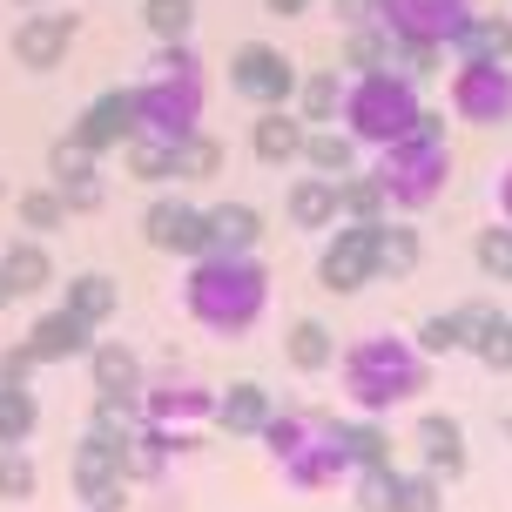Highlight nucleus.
Here are the masks:
<instances>
[{
  "label": "nucleus",
  "instance_id": "obj_1",
  "mask_svg": "<svg viewBox=\"0 0 512 512\" xmlns=\"http://www.w3.org/2000/svg\"><path fill=\"white\" fill-rule=\"evenodd\" d=\"M182 310L209 337H250L263 324V310H270V270H263V256H230V250L196 256L189 277H182Z\"/></svg>",
  "mask_w": 512,
  "mask_h": 512
},
{
  "label": "nucleus",
  "instance_id": "obj_2",
  "mask_svg": "<svg viewBox=\"0 0 512 512\" xmlns=\"http://www.w3.org/2000/svg\"><path fill=\"white\" fill-rule=\"evenodd\" d=\"M337 378H344V398H351L364 418H384V411L425 398L432 358L398 331H371V337H358V344L337 351Z\"/></svg>",
  "mask_w": 512,
  "mask_h": 512
},
{
  "label": "nucleus",
  "instance_id": "obj_3",
  "mask_svg": "<svg viewBox=\"0 0 512 512\" xmlns=\"http://www.w3.org/2000/svg\"><path fill=\"white\" fill-rule=\"evenodd\" d=\"M263 452L277 459L283 486L290 492H337L351 479V452H344V418H324V411H297L277 405L270 425H263Z\"/></svg>",
  "mask_w": 512,
  "mask_h": 512
},
{
  "label": "nucleus",
  "instance_id": "obj_4",
  "mask_svg": "<svg viewBox=\"0 0 512 512\" xmlns=\"http://www.w3.org/2000/svg\"><path fill=\"white\" fill-rule=\"evenodd\" d=\"M209 108V81H203V54L189 41H155V61L142 88H135V128L142 135H162V142H182L203 128Z\"/></svg>",
  "mask_w": 512,
  "mask_h": 512
},
{
  "label": "nucleus",
  "instance_id": "obj_5",
  "mask_svg": "<svg viewBox=\"0 0 512 512\" xmlns=\"http://www.w3.org/2000/svg\"><path fill=\"white\" fill-rule=\"evenodd\" d=\"M371 176L384 182V203L391 216H425V209L452 189V149H445V115L425 108V122L398 135V142H384L378 149V169Z\"/></svg>",
  "mask_w": 512,
  "mask_h": 512
},
{
  "label": "nucleus",
  "instance_id": "obj_6",
  "mask_svg": "<svg viewBox=\"0 0 512 512\" xmlns=\"http://www.w3.org/2000/svg\"><path fill=\"white\" fill-rule=\"evenodd\" d=\"M418 122H425V95H418V81H411L405 68H371V75H351L337 128H344L358 149H384V142L411 135Z\"/></svg>",
  "mask_w": 512,
  "mask_h": 512
},
{
  "label": "nucleus",
  "instance_id": "obj_7",
  "mask_svg": "<svg viewBox=\"0 0 512 512\" xmlns=\"http://www.w3.org/2000/svg\"><path fill=\"white\" fill-rule=\"evenodd\" d=\"M445 88H452V115H459L465 128H506L512 122V61L465 54Z\"/></svg>",
  "mask_w": 512,
  "mask_h": 512
},
{
  "label": "nucleus",
  "instance_id": "obj_8",
  "mask_svg": "<svg viewBox=\"0 0 512 512\" xmlns=\"http://www.w3.org/2000/svg\"><path fill=\"white\" fill-rule=\"evenodd\" d=\"M68 479H75V499L81 512H128V445L115 438H81L75 445V465H68Z\"/></svg>",
  "mask_w": 512,
  "mask_h": 512
},
{
  "label": "nucleus",
  "instance_id": "obj_9",
  "mask_svg": "<svg viewBox=\"0 0 512 512\" xmlns=\"http://www.w3.org/2000/svg\"><path fill=\"white\" fill-rule=\"evenodd\" d=\"M317 283L331 297H358L364 283H378V223H337V230H324Z\"/></svg>",
  "mask_w": 512,
  "mask_h": 512
},
{
  "label": "nucleus",
  "instance_id": "obj_10",
  "mask_svg": "<svg viewBox=\"0 0 512 512\" xmlns=\"http://www.w3.org/2000/svg\"><path fill=\"white\" fill-rule=\"evenodd\" d=\"M297 61L277 48V41H243L230 54V88L243 95L250 108H290L297 102Z\"/></svg>",
  "mask_w": 512,
  "mask_h": 512
},
{
  "label": "nucleus",
  "instance_id": "obj_11",
  "mask_svg": "<svg viewBox=\"0 0 512 512\" xmlns=\"http://www.w3.org/2000/svg\"><path fill=\"white\" fill-rule=\"evenodd\" d=\"M472 14H479L472 0H378V27L391 41H432V48H452Z\"/></svg>",
  "mask_w": 512,
  "mask_h": 512
},
{
  "label": "nucleus",
  "instance_id": "obj_12",
  "mask_svg": "<svg viewBox=\"0 0 512 512\" xmlns=\"http://www.w3.org/2000/svg\"><path fill=\"white\" fill-rule=\"evenodd\" d=\"M75 34H81V14H48V7H27L21 27L7 34V48L21 61L27 75H54L68 54H75Z\"/></svg>",
  "mask_w": 512,
  "mask_h": 512
},
{
  "label": "nucleus",
  "instance_id": "obj_13",
  "mask_svg": "<svg viewBox=\"0 0 512 512\" xmlns=\"http://www.w3.org/2000/svg\"><path fill=\"white\" fill-rule=\"evenodd\" d=\"M142 243L162 256H182V263H196L209 256V223H203V203H189V196H155L142 209Z\"/></svg>",
  "mask_w": 512,
  "mask_h": 512
},
{
  "label": "nucleus",
  "instance_id": "obj_14",
  "mask_svg": "<svg viewBox=\"0 0 512 512\" xmlns=\"http://www.w3.org/2000/svg\"><path fill=\"white\" fill-rule=\"evenodd\" d=\"M203 432L196 425H135L128 438V486H162L176 459H196Z\"/></svg>",
  "mask_w": 512,
  "mask_h": 512
},
{
  "label": "nucleus",
  "instance_id": "obj_15",
  "mask_svg": "<svg viewBox=\"0 0 512 512\" xmlns=\"http://www.w3.org/2000/svg\"><path fill=\"white\" fill-rule=\"evenodd\" d=\"M135 418H142V425H203V418H216V391L196 384V378H182V371H162V378L142 384Z\"/></svg>",
  "mask_w": 512,
  "mask_h": 512
},
{
  "label": "nucleus",
  "instance_id": "obj_16",
  "mask_svg": "<svg viewBox=\"0 0 512 512\" xmlns=\"http://www.w3.org/2000/svg\"><path fill=\"white\" fill-rule=\"evenodd\" d=\"M75 135L81 149H95V155H108V149H122L128 135H135V88H102L95 102L75 115Z\"/></svg>",
  "mask_w": 512,
  "mask_h": 512
},
{
  "label": "nucleus",
  "instance_id": "obj_17",
  "mask_svg": "<svg viewBox=\"0 0 512 512\" xmlns=\"http://www.w3.org/2000/svg\"><path fill=\"white\" fill-rule=\"evenodd\" d=\"M27 344H34L41 364H75V358L95 351V324H81L68 304H54V310H41V317L27 324Z\"/></svg>",
  "mask_w": 512,
  "mask_h": 512
},
{
  "label": "nucleus",
  "instance_id": "obj_18",
  "mask_svg": "<svg viewBox=\"0 0 512 512\" xmlns=\"http://www.w3.org/2000/svg\"><path fill=\"white\" fill-rule=\"evenodd\" d=\"M283 216L297 223V230H310V236H324V230H337L344 223V196H337V176H297L290 189H283Z\"/></svg>",
  "mask_w": 512,
  "mask_h": 512
},
{
  "label": "nucleus",
  "instance_id": "obj_19",
  "mask_svg": "<svg viewBox=\"0 0 512 512\" xmlns=\"http://www.w3.org/2000/svg\"><path fill=\"white\" fill-rule=\"evenodd\" d=\"M270 411H277L270 384L236 378V384H223V391H216V432H223V438H263Z\"/></svg>",
  "mask_w": 512,
  "mask_h": 512
},
{
  "label": "nucleus",
  "instance_id": "obj_20",
  "mask_svg": "<svg viewBox=\"0 0 512 512\" xmlns=\"http://www.w3.org/2000/svg\"><path fill=\"white\" fill-rule=\"evenodd\" d=\"M411 438H418V459H425V472H432V479H445V486H452L465 465H472L459 418H445V411H425V418L411 425Z\"/></svg>",
  "mask_w": 512,
  "mask_h": 512
},
{
  "label": "nucleus",
  "instance_id": "obj_21",
  "mask_svg": "<svg viewBox=\"0 0 512 512\" xmlns=\"http://www.w3.org/2000/svg\"><path fill=\"white\" fill-rule=\"evenodd\" d=\"M81 364H88V378H95L102 398H142V384H149L142 351H135V344H115V337H95V351Z\"/></svg>",
  "mask_w": 512,
  "mask_h": 512
},
{
  "label": "nucleus",
  "instance_id": "obj_22",
  "mask_svg": "<svg viewBox=\"0 0 512 512\" xmlns=\"http://www.w3.org/2000/svg\"><path fill=\"white\" fill-rule=\"evenodd\" d=\"M250 155L263 169H290V162L304 155V115H297V108H256Z\"/></svg>",
  "mask_w": 512,
  "mask_h": 512
},
{
  "label": "nucleus",
  "instance_id": "obj_23",
  "mask_svg": "<svg viewBox=\"0 0 512 512\" xmlns=\"http://www.w3.org/2000/svg\"><path fill=\"white\" fill-rule=\"evenodd\" d=\"M209 250H230V256H256L263 250V209L256 203H209Z\"/></svg>",
  "mask_w": 512,
  "mask_h": 512
},
{
  "label": "nucleus",
  "instance_id": "obj_24",
  "mask_svg": "<svg viewBox=\"0 0 512 512\" xmlns=\"http://www.w3.org/2000/svg\"><path fill=\"white\" fill-rule=\"evenodd\" d=\"M0 277L14 283V297H48V283H54V256L41 236H14L7 250H0Z\"/></svg>",
  "mask_w": 512,
  "mask_h": 512
},
{
  "label": "nucleus",
  "instance_id": "obj_25",
  "mask_svg": "<svg viewBox=\"0 0 512 512\" xmlns=\"http://www.w3.org/2000/svg\"><path fill=\"white\" fill-rule=\"evenodd\" d=\"M283 358H290L297 378H324L337 364V337L324 331V317H297V324L283 331Z\"/></svg>",
  "mask_w": 512,
  "mask_h": 512
},
{
  "label": "nucleus",
  "instance_id": "obj_26",
  "mask_svg": "<svg viewBox=\"0 0 512 512\" xmlns=\"http://www.w3.org/2000/svg\"><path fill=\"white\" fill-rule=\"evenodd\" d=\"M61 304L75 310L81 324H95V331H102L108 317L122 310V283L108 277V270H81V277H68V283H61Z\"/></svg>",
  "mask_w": 512,
  "mask_h": 512
},
{
  "label": "nucleus",
  "instance_id": "obj_27",
  "mask_svg": "<svg viewBox=\"0 0 512 512\" xmlns=\"http://www.w3.org/2000/svg\"><path fill=\"white\" fill-rule=\"evenodd\" d=\"M344 88H351V75L344 68H317V75H297V115H304V128H324L344 115Z\"/></svg>",
  "mask_w": 512,
  "mask_h": 512
},
{
  "label": "nucleus",
  "instance_id": "obj_28",
  "mask_svg": "<svg viewBox=\"0 0 512 512\" xmlns=\"http://www.w3.org/2000/svg\"><path fill=\"white\" fill-rule=\"evenodd\" d=\"M122 169L135 182H149V189H162V182H176V142H162V135H142V128H135V135H128L122 149Z\"/></svg>",
  "mask_w": 512,
  "mask_h": 512
},
{
  "label": "nucleus",
  "instance_id": "obj_29",
  "mask_svg": "<svg viewBox=\"0 0 512 512\" xmlns=\"http://www.w3.org/2000/svg\"><path fill=\"white\" fill-rule=\"evenodd\" d=\"M297 162H310L317 176H337V182H344L351 169H358V142H351V135H344L337 122L304 128V155H297Z\"/></svg>",
  "mask_w": 512,
  "mask_h": 512
},
{
  "label": "nucleus",
  "instance_id": "obj_30",
  "mask_svg": "<svg viewBox=\"0 0 512 512\" xmlns=\"http://www.w3.org/2000/svg\"><path fill=\"white\" fill-rule=\"evenodd\" d=\"M418 256H425V236H418V223L411 216H384L378 223V277H411L418 270Z\"/></svg>",
  "mask_w": 512,
  "mask_h": 512
},
{
  "label": "nucleus",
  "instance_id": "obj_31",
  "mask_svg": "<svg viewBox=\"0 0 512 512\" xmlns=\"http://www.w3.org/2000/svg\"><path fill=\"white\" fill-rule=\"evenodd\" d=\"M223 162H230V155H223V142H216L209 128H196V135L176 142V182H189V189H196V182H216Z\"/></svg>",
  "mask_w": 512,
  "mask_h": 512
},
{
  "label": "nucleus",
  "instance_id": "obj_32",
  "mask_svg": "<svg viewBox=\"0 0 512 512\" xmlns=\"http://www.w3.org/2000/svg\"><path fill=\"white\" fill-rule=\"evenodd\" d=\"M41 432V398L34 384H0V445H27Z\"/></svg>",
  "mask_w": 512,
  "mask_h": 512
},
{
  "label": "nucleus",
  "instance_id": "obj_33",
  "mask_svg": "<svg viewBox=\"0 0 512 512\" xmlns=\"http://www.w3.org/2000/svg\"><path fill=\"white\" fill-rule=\"evenodd\" d=\"M452 48H459V61H465V54H486V61H512V14H472V27H465Z\"/></svg>",
  "mask_w": 512,
  "mask_h": 512
},
{
  "label": "nucleus",
  "instance_id": "obj_34",
  "mask_svg": "<svg viewBox=\"0 0 512 512\" xmlns=\"http://www.w3.org/2000/svg\"><path fill=\"white\" fill-rule=\"evenodd\" d=\"M337 196H344V223H384L391 203H384V182L371 169H351V176L337 182Z\"/></svg>",
  "mask_w": 512,
  "mask_h": 512
},
{
  "label": "nucleus",
  "instance_id": "obj_35",
  "mask_svg": "<svg viewBox=\"0 0 512 512\" xmlns=\"http://www.w3.org/2000/svg\"><path fill=\"white\" fill-rule=\"evenodd\" d=\"M14 216H21L27 236H54L68 223V203H61V189L48 182V189H21V196H14Z\"/></svg>",
  "mask_w": 512,
  "mask_h": 512
},
{
  "label": "nucleus",
  "instance_id": "obj_36",
  "mask_svg": "<svg viewBox=\"0 0 512 512\" xmlns=\"http://www.w3.org/2000/svg\"><path fill=\"white\" fill-rule=\"evenodd\" d=\"M391 54H398V41H391L384 27H351V34H344V75H371V68H391Z\"/></svg>",
  "mask_w": 512,
  "mask_h": 512
},
{
  "label": "nucleus",
  "instance_id": "obj_37",
  "mask_svg": "<svg viewBox=\"0 0 512 512\" xmlns=\"http://www.w3.org/2000/svg\"><path fill=\"white\" fill-rule=\"evenodd\" d=\"M344 452H351V472H358V465H391L398 459V445H391V432H384L378 418H351V425H344Z\"/></svg>",
  "mask_w": 512,
  "mask_h": 512
},
{
  "label": "nucleus",
  "instance_id": "obj_38",
  "mask_svg": "<svg viewBox=\"0 0 512 512\" xmlns=\"http://www.w3.org/2000/svg\"><path fill=\"white\" fill-rule=\"evenodd\" d=\"M34 492H41V465L27 459V445H0V499L21 506Z\"/></svg>",
  "mask_w": 512,
  "mask_h": 512
},
{
  "label": "nucleus",
  "instance_id": "obj_39",
  "mask_svg": "<svg viewBox=\"0 0 512 512\" xmlns=\"http://www.w3.org/2000/svg\"><path fill=\"white\" fill-rule=\"evenodd\" d=\"M48 176H54V189H68V182H81V176H102V155L81 149L75 135H54V149H48Z\"/></svg>",
  "mask_w": 512,
  "mask_h": 512
},
{
  "label": "nucleus",
  "instance_id": "obj_40",
  "mask_svg": "<svg viewBox=\"0 0 512 512\" xmlns=\"http://www.w3.org/2000/svg\"><path fill=\"white\" fill-rule=\"evenodd\" d=\"M472 263H479L492 283H512V223H506V216H499L492 230L472 236Z\"/></svg>",
  "mask_w": 512,
  "mask_h": 512
},
{
  "label": "nucleus",
  "instance_id": "obj_41",
  "mask_svg": "<svg viewBox=\"0 0 512 512\" xmlns=\"http://www.w3.org/2000/svg\"><path fill=\"white\" fill-rule=\"evenodd\" d=\"M391 512H445V479H432L425 465H418V472H398Z\"/></svg>",
  "mask_w": 512,
  "mask_h": 512
},
{
  "label": "nucleus",
  "instance_id": "obj_42",
  "mask_svg": "<svg viewBox=\"0 0 512 512\" xmlns=\"http://www.w3.org/2000/svg\"><path fill=\"white\" fill-rule=\"evenodd\" d=\"M142 27H149L155 41H189L196 0H142Z\"/></svg>",
  "mask_w": 512,
  "mask_h": 512
},
{
  "label": "nucleus",
  "instance_id": "obj_43",
  "mask_svg": "<svg viewBox=\"0 0 512 512\" xmlns=\"http://www.w3.org/2000/svg\"><path fill=\"white\" fill-rule=\"evenodd\" d=\"M351 492H358V512H391L398 465H358V472H351Z\"/></svg>",
  "mask_w": 512,
  "mask_h": 512
},
{
  "label": "nucleus",
  "instance_id": "obj_44",
  "mask_svg": "<svg viewBox=\"0 0 512 512\" xmlns=\"http://www.w3.org/2000/svg\"><path fill=\"white\" fill-rule=\"evenodd\" d=\"M445 54H452V48H432V41H398V54H391V68H405L411 81H432L438 68H445Z\"/></svg>",
  "mask_w": 512,
  "mask_h": 512
},
{
  "label": "nucleus",
  "instance_id": "obj_45",
  "mask_svg": "<svg viewBox=\"0 0 512 512\" xmlns=\"http://www.w3.org/2000/svg\"><path fill=\"white\" fill-rule=\"evenodd\" d=\"M411 344H418L425 358H445V351H459V317H452V310H438V317H425V324L411 331Z\"/></svg>",
  "mask_w": 512,
  "mask_h": 512
},
{
  "label": "nucleus",
  "instance_id": "obj_46",
  "mask_svg": "<svg viewBox=\"0 0 512 512\" xmlns=\"http://www.w3.org/2000/svg\"><path fill=\"white\" fill-rule=\"evenodd\" d=\"M452 317H459V351H472V344H479V337H486L492 324H499V304H486V297H472V304H459Z\"/></svg>",
  "mask_w": 512,
  "mask_h": 512
},
{
  "label": "nucleus",
  "instance_id": "obj_47",
  "mask_svg": "<svg viewBox=\"0 0 512 512\" xmlns=\"http://www.w3.org/2000/svg\"><path fill=\"white\" fill-rule=\"evenodd\" d=\"M34 371H41V358H34V344H7L0 351V384H34Z\"/></svg>",
  "mask_w": 512,
  "mask_h": 512
},
{
  "label": "nucleus",
  "instance_id": "obj_48",
  "mask_svg": "<svg viewBox=\"0 0 512 512\" xmlns=\"http://www.w3.org/2000/svg\"><path fill=\"white\" fill-rule=\"evenodd\" d=\"M61 203H68V216H95V209L108 203L102 176H81V182H68V189H61Z\"/></svg>",
  "mask_w": 512,
  "mask_h": 512
},
{
  "label": "nucleus",
  "instance_id": "obj_49",
  "mask_svg": "<svg viewBox=\"0 0 512 512\" xmlns=\"http://www.w3.org/2000/svg\"><path fill=\"white\" fill-rule=\"evenodd\" d=\"M331 21L351 34V27H378V0H331Z\"/></svg>",
  "mask_w": 512,
  "mask_h": 512
},
{
  "label": "nucleus",
  "instance_id": "obj_50",
  "mask_svg": "<svg viewBox=\"0 0 512 512\" xmlns=\"http://www.w3.org/2000/svg\"><path fill=\"white\" fill-rule=\"evenodd\" d=\"M263 7H270L277 21H304V14H310V7H317V0H263Z\"/></svg>",
  "mask_w": 512,
  "mask_h": 512
},
{
  "label": "nucleus",
  "instance_id": "obj_51",
  "mask_svg": "<svg viewBox=\"0 0 512 512\" xmlns=\"http://www.w3.org/2000/svg\"><path fill=\"white\" fill-rule=\"evenodd\" d=\"M499 216L512 223V162H506V176H499Z\"/></svg>",
  "mask_w": 512,
  "mask_h": 512
},
{
  "label": "nucleus",
  "instance_id": "obj_52",
  "mask_svg": "<svg viewBox=\"0 0 512 512\" xmlns=\"http://www.w3.org/2000/svg\"><path fill=\"white\" fill-rule=\"evenodd\" d=\"M7 304H21V297H14V283L0 277V310H7Z\"/></svg>",
  "mask_w": 512,
  "mask_h": 512
},
{
  "label": "nucleus",
  "instance_id": "obj_53",
  "mask_svg": "<svg viewBox=\"0 0 512 512\" xmlns=\"http://www.w3.org/2000/svg\"><path fill=\"white\" fill-rule=\"evenodd\" d=\"M14 7H21V14H27V7H41V0H14Z\"/></svg>",
  "mask_w": 512,
  "mask_h": 512
},
{
  "label": "nucleus",
  "instance_id": "obj_54",
  "mask_svg": "<svg viewBox=\"0 0 512 512\" xmlns=\"http://www.w3.org/2000/svg\"><path fill=\"white\" fill-rule=\"evenodd\" d=\"M506 438H512V418H506Z\"/></svg>",
  "mask_w": 512,
  "mask_h": 512
},
{
  "label": "nucleus",
  "instance_id": "obj_55",
  "mask_svg": "<svg viewBox=\"0 0 512 512\" xmlns=\"http://www.w3.org/2000/svg\"><path fill=\"white\" fill-rule=\"evenodd\" d=\"M351 512H358V506H351Z\"/></svg>",
  "mask_w": 512,
  "mask_h": 512
}]
</instances>
